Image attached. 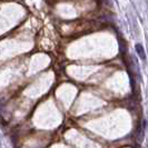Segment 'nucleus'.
Returning a JSON list of instances; mask_svg holds the SVG:
<instances>
[{
	"label": "nucleus",
	"mask_w": 148,
	"mask_h": 148,
	"mask_svg": "<svg viewBox=\"0 0 148 148\" xmlns=\"http://www.w3.org/2000/svg\"><path fill=\"white\" fill-rule=\"evenodd\" d=\"M135 48H136V52L138 53L139 58H140V59H143V60H146V53H145V50H144L143 45L137 44L136 46H135Z\"/></svg>",
	"instance_id": "1"
}]
</instances>
